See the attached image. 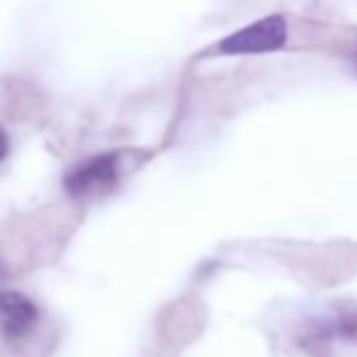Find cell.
Wrapping results in <instances>:
<instances>
[{
  "label": "cell",
  "instance_id": "5b68a950",
  "mask_svg": "<svg viewBox=\"0 0 357 357\" xmlns=\"http://www.w3.org/2000/svg\"><path fill=\"white\" fill-rule=\"evenodd\" d=\"M351 66H353V70H355V74H357V51H355L353 57H351Z\"/></svg>",
  "mask_w": 357,
  "mask_h": 357
},
{
  "label": "cell",
  "instance_id": "6da1fadb",
  "mask_svg": "<svg viewBox=\"0 0 357 357\" xmlns=\"http://www.w3.org/2000/svg\"><path fill=\"white\" fill-rule=\"evenodd\" d=\"M120 181V153L105 151L76 162L63 176L72 200H93L109 194Z\"/></svg>",
  "mask_w": 357,
  "mask_h": 357
},
{
  "label": "cell",
  "instance_id": "277c9868",
  "mask_svg": "<svg viewBox=\"0 0 357 357\" xmlns=\"http://www.w3.org/2000/svg\"><path fill=\"white\" fill-rule=\"evenodd\" d=\"M7 153H9V137L3 128H0V162L7 158Z\"/></svg>",
  "mask_w": 357,
  "mask_h": 357
},
{
  "label": "cell",
  "instance_id": "7a4b0ae2",
  "mask_svg": "<svg viewBox=\"0 0 357 357\" xmlns=\"http://www.w3.org/2000/svg\"><path fill=\"white\" fill-rule=\"evenodd\" d=\"M288 24L282 15L263 17L219 43L221 55H259L271 53L286 45Z\"/></svg>",
  "mask_w": 357,
  "mask_h": 357
},
{
  "label": "cell",
  "instance_id": "3957f363",
  "mask_svg": "<svg viewBox=\"0 0 357 357\" xmlns=\"http://www.w3.org/2000/svg\"><path fill=\"white\" fill-rule=\"evenodd\" d=\"M36 303L20 290H0V336L7 342L28 338L38 324Z\"/></svg>",
  "mask_w": 357,
  "mask_h": 357
},
{
  "label": "cell",
  "instance_id": "8992f818",
  "mask_svg": "<svg viewBox=\"0 0 357 357\" xmlns=\"http://www.w3.org/2000/svg\"><path fill=\"white\" fill-rule=\"evenodd\" d=\"M5 275V267H3V263H0V278Z\"/></svg>",
  "mask_w": 357,
  "mask_h": 357
}]
</instances>
